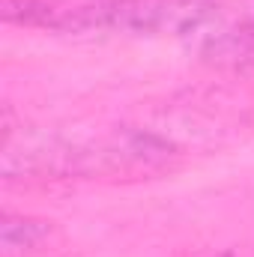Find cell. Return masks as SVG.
Here are the masks:
<instances>
[{"label": "cell", "mask_w": 254, "mask_h": 257, "mask_svg": "<svg viewBox=\"0 0 254 257\" xmlns=\"http://www.w3.org/2000/svg\"><path fill=\"white\" fill-rule=\"evenodd\" d=\"M215 18L209 0H96L60 9L51 30L108 36H194Z\"/></svg>", "instance_id": "6da1fadb"}, {"label": "cell", "mask_w": 254, "mask_h": 257, "mask_svg": "<svg viewBox=\"0 0 254 257\" xmlns=\"http://www.w3.org/2000/svg\"><path fill=\"white\" fill-rule=\"evenodd\" d=\"M54 236V224L45 218H33V215H3L0 224V248L3 257H15V254H36L42 251Z\"/></svg>", "instance_id": "7a4b0ae2"}]
</instances>
